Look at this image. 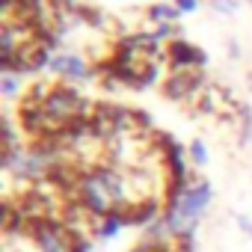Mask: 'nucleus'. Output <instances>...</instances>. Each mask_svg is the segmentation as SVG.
<instances>
[{
    "instance_id": "423d86ee",
    "label": "nucleus",
    "mask_w": 252,
    "mask_h": 252,
    "mask_svg": "<svg viewBox=\"0 0 252 252\" xmlns=\"http://www.w3.org/2000/svg\"><path fill=\"white\" fill-rule=\"evenodd\" d=\"M146 18L155 21V24H172V21L181 18V9H178L175 3H152V6L146 9Z\"/></svg>"
},
{
    "instance_id": "20e7f679",
    "label": "nucleus",
    "mask_w": 252,
    "mask_h": 252,
    "mask_svg": "<svg viewBox=\"0 0 252 252\" xmlns=\"http://www.w3.org/2000/svg\"><path fill=\"white\" fill-rule=\"evenodd\" d=\"M48 71H51V74H60V77H65V80H89V77L95 74V68H92L80 54H54Z\"/></svg>"
},
{
    "instance_id": "7ed1b4c3",
    "label": "nucleus",
    "mask_w": 252,
    "mask_h": 252,
    "mask_svg": "<svg viewBox=\"0 0 252 252\" xmlns=\"http://www.w3.org/2000/svg\"><path fill=\"white\" fill-rule=\"evenodd\" d=\"M205 86V77H202V68H193V71H169V77L163 80V98L169 101H190L196 98Z\"/></svg>"
},
{
    "instance_id": "f257e3e1",
    "label": "nucleus",
    "mask_w": 252,
    "mask_h": 252,
    "mask_svg": "<svg viewBox=\"0 0 252 252\" xmlns=\"http://www.w3.org/2000/svg\"><path fill=\"white\" fill-rule=\"evenodd\" d=\"M30 243L36 246V252H77L83 234L68 225L63 217H45V220H30L24 225Z\"/></svg>"
},
{
    "instance_id": "f8f14e48",
    "label": "nucleus",
    "mask_w": 252,
    "mask_h": 252,
    "mask_svg": "<svg viewBox=\"0 0 252 252\" xmlns=\"http://www.w3.org/2000/svg\"><path fill=\"white\" fill-rule=\"evenodd\" d=\"M249 3H252V0H249Z\"/></svg>"
},
{
    "instance_id": "9d476101",
    "label": "nucleus",
    "mask_w": 252,
    "mask_h": 252,
    "mask_svg": "<svg viewBox=\"0 0 252 252\" xmlns=\"http://www.w3.org/2000/svg\"><path fill=\"white\" fill-rule=\"evenodd\" d=\"M211 6H214L217 12H231V9H234V0H211Z\"/></svg>"
},
{
    "instance_id": "f03ea898",
    "label": "nucleus",
    "mask_w": 252,
    "mask_h": 252,
    "mask_svg": "<svg viewBox=\"0 0 252 252\" xmlns=\"http://www.w3.org/2000/svg\"><path fill=\"white\" fill-rule=\"evenodd\" d=\"M163 60L169 63V68H172V71H193V68H205V65H208V54H205L202 48H196V45L184 42L181 36H178V39H172V42L166 45Z\"/></svg>"
},
{
    "instance_id": "0eeeda50",
    "label": "nucleus",
    "mask_w": 252,
    "mask_h": 252,
    "mask_svg": "<svg viewBox=\"0 0 252 252\" xmlns=\"http://www.w3.org/2000/svg\"><path fill=\"white\" fill-rule=\"evenodd\" d=\"M0 92H3V98H15L21 92V74L3 71V74H0Z\"/></svg>"
},
{
    "instance_id": "1a4fd4ad",
    "label": "nucleus",
    "mask_w": 252,
    "mask_h": 252,
    "mask_svg": "<svg viewBox=\"0 0 252 252\" xmlns=\"http://www.w3.org/2000/svg\"><path fill=\"white\" fill-rule=\"evenodd\" d=\"M172 3L181 9V15H187V12H196V9H199V0H172Z\"/></svg>"
},
{
    "instance_id": "9b49d317",
    "label": "nucleus",
    "mask_w": 252,
    "mask_h": 252,
    "mask_svg": "<svg viewBox=\"0 0 252 252\" xmlns=\"http://www.w3.org/2000/svg\"><path fill=\"white\" fill-rule=\"evenodd\" d=\"M228 54H231V57H240V48H237V45L231 42V45H228Z\"/></svg>"
},
{
    "instance_id": "6e6552de",
    "label": "nucleus",
    "mask_w": 252,
    "mask_h": 252,
    "mask_svg": "<svg viewBox=\"0 0 252 252\" xmlns=\"http://www.w3.org/2000/svg\"><path fill=\"white\" fill-rule=\"evenodd\" d=\"M187 158H190V163L193 166H205L208 163V149H205V143L202 140H190V146H187Z\"/></svg>"
},
{
    "instance_id": "39448f33",
    "label": "nucleus",
    "mask_w": 252,
    "mask_h": 252,
    "mask_svg": "<svg viewBox=\"0 0 252 252\" xmlns=\"http://www.w3.org/2000/svg\"><path fill=\"white\" fill-rule=\"evenodd\" d=\"M122 228H128V217H125V208L116 211V214H110V217H104V220H98L95 228H92V237H95V240H110V237H116Z\"/></svg>"
}]
</instances>
